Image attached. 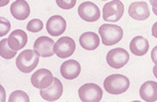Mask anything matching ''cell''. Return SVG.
<instances>
[{
	"mask_svg": "<svg viewBox=\"0 0 157 102\" xmlns=\"http://www.w3.org/2000/svg\"><path fill=\"white\" fill-rule=\"evenodd\" d=\"M152 35L154 36L155 38H157V22H155L153 26H152V31H151Z\"/></svg>",
	"mask_w": 157,
	"mask_h": 102,
	"instance_id": "27",
	"label": "cell"
},
{
	"mask_svg": "<svg viewBox=\"0 0 157 102\" xmlns=\"http://www.w3.org/2000/svg\"><path fill=\"white\" fill-rule=\"evenodd\" d=\"M124 13V6L120 0H113L104 5L103 19L106 22H116L121 19Z\"/></svg>",
	"mask_w": 157,
	"mask_h": 102,
	"instance_id": "4",
	"label": "cell"
},
{
	"mask_svg": "<svg viewBox=\"0 0 157 102\" xmlns=\"http://www.w3.org/2000/svg\"><path fill=\"white\" fill-rule=\"evenodd\" d=\"M0 21H1V28H0V35L1 36H4L8 33V31L10 30L11 28V23L8 20L4 19V18L2 17L1 19H0Z\"/></svg>",
	"mask_w": 157,
	"mask_h": 102,
	"instance_id": "24",
	"label": "cell"
},
{
	"mask_svg": "<svg viewBox=\"0 0 157 102\" xmlns=\"http://www.w3.org/2000/svg\"><path fill=\"white\" fill-rule=\"evenodd\" d=\"M153 74L157 78V65H155V66L153 67Z\"/></svg>",
	"mask_w": 157,
	"mask_h": 102,
	"instance_id": "28",
	"label": "cell"
},
{
	"mask_svg": "<svg viewBox=\"0 0 157 102\" xmlns=\"http://www.w3.org/2000/svg\"><path fill=\"white\" fill-rule=\"evenodd\" d=\"M130 82L127 77L120 74H113L104 81V88L111 94H120L129 88Z\"/></svg>",
	"mask_w": 157,
	"mask_h": 102,
	"instance_id": "1",
	"label": "cell"
},
{
	"mask_svg": "<svg viewBox=\"0 0 157 102\" xmlns=\"http://www.w3.org/2000/svg\"><path fill=\"white\" fill-rule=\"evenodd\" d=\"M27 30L30 32H39L43 29V22L39 19L31 20L27 23Z\"/></svg>",
	"mask_w": 157,
	"mask_h": 102,
	"instance_id": "21",
	"label": "cell"
},
{
	"mask_svg": "<svg viewBox=\"0 0 157 102\" xmlns=\"http://www.w3.org/2000/svg\"><path fill=\"white\" fill-rule=\"evenodd\" d=\"M56 2L59 8L69 10L76 5L77 0H56Z\"/></svg>",
	"mask_w": 157,
	"mask_h": 102,
	"instance_id": "23",
	"label": "cell"
},
{
	"mask_svg": "<svg viewBox=\"0 0 157 102\" xmlns=\"http://www.w3.org/2000/svg\"><path fill=\"white\" fill-rule=\"evenodd\" d=\"M81 73V64L74 59H69L65 61L60 66V74L64 79L73 80Z\"/></svg>",
	"mask_w": 157,
	"mask_h": 102,
	"instance_id": "12",
	"label": "cell"
},
{
	"mask_svg": "<svg viewBox=\"0 0 157 102\" xmlns=\"http://www.w3.org/2000/svg\"><path fill=\"white\" fill-rule=\"evenodd\" d=\"M63 93V86L59 79L54 78L51 86L40 91L42 98L47 101H56L61 97Z\"/></svg>",
	"mask_w": 157,
	"mask_h": 102,
	"instance_id": "11",
	"label": "cell"
},
{
	"mask_svg": "<svg viewBox=\"0 0 157 102\" xmlns=\"http://www.w3.org/2000/svg\"><path fill=\"white\" fill-rule=\"evenodd\" d=\"M53 79L54 77L50 70L41 68L34 72V74L31 76V83L35 88L43 89L51 86L53 82Z\"/></svg>",
	"mask_w": 157,
	"mask_h": 102,
	"instance_id": "10",
	"label": "cell"
},
{
	"mask_svg": "<svg viewBox=\"0 0 157 102\" xmlns=\"http://www.w3.org/2000/svg\"><path fill=\"white\" fill-rule=\"evenodd\" d=\"M54 44L56 43H54L52 39L47 37V36H41L38 39H36L33 49L40 57H50L54 55Z\"/></svg>",
	"mask_w": 157,
	"mask_h": 102,
	"instance_id": "9",
	"label": "cell"
},
{
	"mask_svg": "<svg viewBox=\"0 0 157 102\" xmlns=\"http://www.w3.org/2000/svg\"><path fill=\"white\" fill-rule=\"evenodd\" d=\"M149 49L148 41L144 38L143 36H136L133 38L130 43V50L135 56L142 57L146 55Z\"/></svg>",
	"mask_w": 157,
	"mask_h": 102,
	"instance_id": "19",
	"label": "cell"
},
{
	"mask_svg": "<svg viewBox=\"0 0 157 102\" xmlns=\"http://www.w3.org/2000/svg\"><path fill=\"white\" fill-rule=\"evenodd\" d=\"M78 96L84 102H97L102 99L103 91L96 84L88 83L78 88Z\"/></svg>",
	"mask_w": 157,
	"mask_h": 102,
	"instance_id": "5",
	"label": "cell"
},
{
	"mask_svg": "<svg viewBox=\"0 0 157 102\" xmlns=\"http://www.w3.org/2000/svg\"><path fill=\"white\" fill-rule=\"evenodd\" d=\"M140 95L144 101H156L157 100V83L153 81H147L143 84L140 88Z\"/></svg>",
	"mask_w": 157,
	"mask_h": 102,
	"instance_id": "18",
	"label": "cell"
},
{
	"mask_svg": "<svg viewBox=\"0 0 157 102\" xmlns=\"http://www.w3.org/2000/svg\"><path fill=\"white\" fill-rule=\"evenodd\" d=\"M100 39L98 35L94 32H84L81 35L80 37V45L84 50L87 51H93L96 50L99 47Z\"/></svg>",
	"mask_w": 157,
	"mask_h": 102,
	"instance_id": "17",
	"label": "cell"
},
{
	"mask_svg": "<svg viewBox=\"0 0 157 102\" xmlns=\"http://www.w3.org/2000/svg\"><path fill=\"white\" fill-rule=\"evenodd\" d=\"M39 55L34 50H25L17 57L16 64L23 73H29L36 68L39 63Z\"/></svg>",
	"mask_w": 157,
	"mask_h": 102,
	"instance_id": "3",
	"label": "cell"
},
{
	"mask_svg": "<svg viewBox=\"0 0 157 102\" xmlns=\"http://www.w3.org/2000/svg\"><path fill=\"white\" fill-rule=\"evenodd\" d=\"M11 14L15 19L19 21H23L27 19L30 15V8L25 0H16L11 4Z\"/></svg>",
	"mask_w": 157,
	"mask_h": 102,
	"instance_id": "15",
	"label": "cell"
},
{
	"mask_svg": "<svg viewBox=\"0 0 157 102\" xmlns=\"http://www.w3.org/2000/svg\"><path fill=\"white\" fill-rule=\"evenodd\" d=\"M10 101L16 102V101H29V96L22 91H16L10 95Z\"/></svg>",
	"mask_w": 157,
	"mask_h": 102,
	"instance_id": "22",
	"label": "cell"
},
{
	"mask_svg": "<svg viewBox=\"0 0 157 102\" xmlns=\"http://www.w3.org/2000/svg\"><path fill=\"white\" fill-rule=\"evenodd\" d=\"M78 13L82 20L88 22H96L100 18V10L98 8V6L94 4L93 2H89V1L83 2L78 6Z\"/></svg>",
	"mask_w": 157,
	"mask_h": 102,
	"instance_id": "8",
	"label": "cell"
},
{
	"mask_svg": "<svg viewBox=\"0 0 157 102\" xmlns=\"http://www.w3.org/2000/svg\"><path fill=\"white\" fill-rule=\"evenodd\" d=\"M130 56L128 52L122 49V48H116L108 53L107 55V62L111 67L114 69H119L127 64L129 61Z\"/></svg>",
	"mask_w": 157,
	"mask_h": 102,
	"instance_id": "6",
	"label": "cell"
},
{
	"mask_svg": "<svg viewBox=\"0 0 157 102\" xmlns=\"http://www.w3.org/2000/svg\"><path fill=\"white\" fill-rule=\"evenodd\" d=\"M99 34L105 46H113L117 44L123 37L122 28L111 23H105L99 27Z\"/></svg>",
	"mask_w": 157,
	"mask_h": 102,
	"instance_id": "2",
	"label": "cell"
},
{
	"mask_svg": "<svg viewBox=\"0 0 157 102\" xmlns=\"http://www.w3.org/2000/svg\"><path fill=\"white\" fill-rule=\"evenodd\" d=\"M9 2V0H1V6H5Z\"/></svg>",
	"mask_w": 157,
	"mask_h": 102,
	"instance_id": "29",
	"label": "cell"
},
{
	"mask_svg": "<svg viewBox=\"0 0 157 102\" xmlns=\"http://www.w3.org/2000/svg\"><path fill=\"white\" fill-rule=\"evenodd\" d=\"M66 30V22L61 16H52L47 22V31L52 36H59Z\"/></svg>",
	"mask_w": 157,
	"mask_h": 102,
	"instance_id": "14",
	"label": "cell"
},
{
	"mask_svg": "<svg viewBox=\"0 0 157 102\" xmlns=\"http://www.w3.org/2000/svg\"><path fill=\"white\" fill-rule=\"evenodd\" d=\"M151 59L155 65H157V46L154 47L151 51Z\"/></svg>",
	"mask_w": 157,
	"mask_h": 102,
	"instance_id": "25",
	"label": "cell"
},
{
	"mask_svg": "<svg viewBox=\"0 0 157 102\" xmlns=\"http://www.w3.org/2000/svg\"><path fill=\"white\" fill-rule=\"evenodd\" d=\"M17 55V52L13 51L8 44V38L2 39L0 42V56L5 59H11Z\"/></svg>",
	"mask_w": 157,
	"mask_h": 102,
	"instance_id": "20",
	"label": "cell"
},
{
	"mask_svg": "<svg viewBox=\"0 0 157 102\" xmlns=\"http://www.w3.org/2000/svg\"><path fill=\"white\" fill-rule=\"evenodd\" d=\"M150 4L152 6V11L153 13L157 16V0H149Z\"/></svg>",
	"mask_w": 157,
	"mask_h": 102,
	"instance_id": "26",
	"label": "cell"
},
{
	"mask_svg": "<svg viewBox=\"0 0 157 102\" xmlns=\"http://www.w3.org/2000/svg\"><path fill=\"white\" fill-rule=\"evenodd\" d=\"M75 50H76L75 41L72 38L68 37V36H65V37H61L60 39H58L53 47L54 53L60 58H66L71 57L74 53Z\"/></svg>",
	"mask_w": 157,
	"mask_h": 102,
	"instance_id": "7",
	"label": "cell"
},
{
	"mask_svg": "<svg viewBox=\"0 0 157 102\" xmlns=\"http://www.w3.org/2000/svg\"><path fill=\"white\" fill-rule=\"evenodd\" d=\"M129 16L136 21H144L149 17V8L146 2H134L129 6Z\"/></svg>",
	"mask_w": 157,
	"mask_h": 102,
	"instance_id": "13",
	"label": "cell"
},
{
	"mask_svg": "<svg viewBox=\"0 0 157 102\" xmlns=\"http://www.w3.org/2000/svg\"><path fill=\"white\" fill-rule=\"evenodd\" d=\"M27 43V35L21 29H16L15 31L11 32L8 37V44L13 51L17 52L22 49Z\"/></svg>",
	"mask_w": 157,
	"mask_h": 102,
	"instance_id": "16",
	"label": "cell"
}]
</instances>
